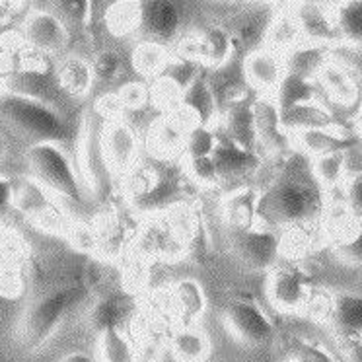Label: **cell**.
Segmentation results:
<instances>
[{"instance_id": "obj_11", "label": "cell", "mask_w": 362, "mask_h": 362, "mask_svg": "<svg viewBox=\"0 0 362 362\" xmlns=\"http://www.w3.org/2000/svg\"><path fill=\"white\" fill-rule=\"evenodd\" d=\"M253 121L257 144H263L271 152H283L288 144H292L291 134L286 133L281 119L276 95L263 94L253 102Z\"/></svg>"}, {"instance_id": "obj_15", "label": "cell", "mask_w": 362, "mask_h": 362, "mask_svg": "<svg viewBox=\"0 0 362 362\" xmlns=\"http://www.w3.org/2000/svg\"><path fill=\"white\" fill-rule=\"evenodd\" d=\"M291 142L296 148L312 158L331 154V152H346L354 144L351 134L343 133L339 127H320V129H306L292 133Z\"/></svg>"}, {"instance_id": "obj_41", "label": "cell", "mask_w": 362, "mask_h": 362, "mask_svg": "<svg viewBox=\"0 0 362 362\" xmlns=\"http://www.w3.org/2000/svg\"><path fill=\"white\" fill-rule=\"evenodd\" d=\"M341 255L345 257L349 263H356V265H362V228L353 234V236L345 240L341 244Z\"/></svg>"}, {"instance_id": "obj_39", "label": "cell", "mask_w": 362, "mask_h": 362, "mask_svg": "<svg viewBox=\"0 0 362 362\" xmlns=\"http://www.w3.org/2000/svg\"><path fill=\"white\" fill-rule=\"evenodd\" d=\"M92 69H94V78L113 80L121 71V57L115 51H103L95 57Z\"/></svg>"}, {"instance_id": "obj_37", "label": "cell", "mask_w": 362, "mask_h": 362, "mask_svg": "<svg viewBox=\"0 0 362 362\" xmlns=\"http://www.w3.org/2000/svg\"><path fill=\"white\" fill-rule=\"evenodd\" d=\"M345 209L354 222L362 224V172H354L345 180Z\"/></svg>"}, {"instance_id": "obj_46", "label": "cell", "mask_w": 362, "mask_h": 362, "mask_svg": "<svg viewBox=\"0 0 362 362\" xmlns=\"http://www.w3.org/2000/svg\"><path fill=\"white\" fill-rule=\"evenodd\" d=\"M4 152H6V142H4V136L0 133V158L4 156Z\"/></svg>"}, {"instance_id": "obj_27", "label": "cell", "mask_w": 362, "mask_h": 362, "mask_svg": "<svg viewBox=\"0 0 362 362\" xmlns=\"http://www.w3.org/2000/svg\"><path fill=\"white\" fill-rule=\"evenodd\" d=\"M226 218L230 228L257 226V193L253 189H238L226 199Z\"/></svg>"}, {"instance_id": "obj_3", "label": "cell", "mask_w": 362, "mask_h": 362, "mask_svg": "<svg viewBox=\"0 0 362 362\" xmlns=\"http://www.w3.org/2000/svg\"><path fill=\"white\" fill-rule=\"evenodd\" d=\"M86 296L82 286H63L47 292L28 308L20 322L18 337L25 351H37L55 335L64 317Z\"/></svg>"}, {"instance_id": "obj_4", "label": "cell", "mask_w": 362, "mask_h": 362, "mask_svg": "<svg viewBox=\"0 0 362 362\" xmlns=\"http://www.w3.org/2000/svg\"><path fill=\"white\" fill-rule=\"evenodd\" d=\"M25 160L35 181L55 197L66 199L72 203H82L84 189L71 158L57 142H33L25 152Z\"/></svg>"}, {"instance_id": "obj_31", "label": "cell", "mask_w": 362, "mask_h": 362, "mask_svg": "<svg viewBox=\"0 0 362 362\" xmlns=\"http://www.w3.org/2000/svg\"><path fill=\"white\" fill-rule=\"evenodd\" d=\"M100 362H136V351L123 329L100 333Z\"/></svg>"}, {"instance_id": "obj_23", "label": "cell", "mask_w": 362, "mask_h": 362, "mask_svg": "<svg viewBox=\"0 0 362 362\" xmlns=\"http://www.w3.org/2000/svg\"><path fill=\"white\" fill-rule=\"evenodd\" d=\"M213 156L214 162H216V168H218V173H221V180L242 175L247 170H252L255 162H257L255 152L238 146L236 142H232L230 139L228 141L218 139V146L214 150Z\"/></svg>"}, {"instance_id": "obj_47", "label": "cell", "mask_w": 362, "mask_h": 362, "mask_svg": "<svg viewBox=\"0 0 362 362\" xmlns=\"http://www.w3.org/2000/svg\"><path fill=\"white\" fill-rule=\"evenodd\" d=\"M2 238H4V224L0 221V242H2Z\"/></svg>"}, {"instance_id": "obj_26", "label": "cell", "mask_w": 362, "mask_h": 362, "mask_svg": "<svg viewBox=\"0 0 362 362\" xmlns=\"http://www.w3.org/2000/svg\"><path fill=\"white\" fill-rule=\"evenodd\" d=\"M310 172L323 191L339 187L346 180V152H331L312 158Z\"/></svg>"}, {"instance_id": "obj_35", "label": "cell", "mask_w": 362, "mask_h": 362, "mask_svg": "<svg viewBox=\"0 0 362 362\" xmlns=\"http://www.w3.org/2000/svg\"><path fill=\"white\" fill-rule=\"evenodd\" d=\"M218 139L211 125H195L185 136V156H213Z\"/></svg>"}, {"instance_id": "obj_5", "label": "cell", "mask_w": 362, "mask_h": 362, "mask_svg": "<svg viewBox=\"0 0 362 362\" xmlns=\"http://www.w3.org/2000/svg\"><path fill=\"white\" fill-rule=\"evenodd\" d=\"M228 331L247 345H267L275 337V325L265 310L253 300H232L224 310Z\"/></svg>"}, {"instance_id": "obj_24", "label": "cell", "mask_w": 362, "mask_h": 362, "mask_svg": "<svg viewBox=\"0 0 362 362\" xmlns=\"http://www.w3.org/2000/svg\"><path fill=\"white\" fill-rule=\"evenodd\" d=\"M57 80L72 95H84L94 82V69L82 57H66L57 66Z\"/></svg>"}, {"instance_id": "obj_42", "label": "cell", "mask_w": 362, "mask_h": 362, "mask_svg": "<svg viewBox=\"0 0 362 362\" xmlns=\"http://www.w3.org/2000/svg\"><path fill=\"white\" fill-rule=\"evenodd\" d=\"M14 206V183L0 175V218Z\"/></svg>"}, {"instance_id": "obj_21", "label": "cell", "mask_w": 362, "mask_h": 362, "mask_svg": "<svg viewBox=\"0 0 362 362\" xmlns=\"http://www.w3.org/2000/svg\"><path fill=\"white\" fill-rule=\"evenodd\" d=\"M281 119H283V125L288 134L298 133V131H306V129L337 127L333 115L323 107L322 103L315 102V100L292 105V107H286V110H281Z\"/></svg>"}, {"instance_id": "obj_6", "label": "cell", "mask_w": 362, "mask_h": 362, "mask_svg": "<svg viewBox=\"0 0 362 362\" xmlns=\"http://www.w3.org/2000/svg\"><path fill=\"white\" fill-rule=\"evenodd\" d=\"M230 242L238 257L253 269L273 267L283 247V240L275 230L259 224L252 228H230Z\"/></svg>"}, {"instance_id": "obj_13", "label": "cell", "mask_w": 362, "mask_h": 362, "mask_svg": "<svg viewBox=\"0 0 362 362\" xmlns=\"http://www.w3.org/2000/svg\"><path fill=\"white\" fill-rule=\"evenodd\" d=\"M102 150L107 164L113 170H131L139 156V136L133 131V127L115 119L103 129Z\"/></svg>"}, {"instance_id": "obj_14", "label": "cell", "mask_w": 362, "mask_h": 362, "mask_svg": "<svg viewBox=\"0 0 362 362\" xmlns=\"http://www.w3.org/2000/svg\"><path fill=\"white\" fill-rule=\"evenodd\" d=\"M292 14L296 16L304 43L308 45L325 47L331 41H337L335 22H333V6L304 2V4H296L292 8Z\"/></svg>"}, {"instance_id": "obj_9", "label": "cell", "mask_w": 362, "mask_h": 362, "mask_svg": "<svg viewBox=\"0 0 362 362\" xmlns=\"http://www.w3.org/2000/svg\"><path fill=\"white\" fill-rule=\"evenodd\" d=\"M24 41L37 53H59L69 43V28L63 18L47 10L28 14L22 28Z\"/></svg>"}, {"instance_id": "obj_36", "label": "cell", "mask_w": 362, "mask_h": 362, "mask_svg": "<svg viewBox=\"0 0 362 362\" xmlns=\"http://www.w3.org/2000/svg\"><path fill=\"white\" fill-rule=\"evenodd\" d=\"M185 164V172L191 180L199 183V185H218L221 181V173L214 162V156H185L183 160Z\"/></svg>"}, {"instance_id": "obj_12", "label": "cell", "mask_w": 362, "mask_h": 362, "mask_svg": "<svg viewBox=\"0 0 362 362\" xmlns=\"http://www.w3.org/2000/svg\"><path fill=\"white\" fill-rule=\"evenodd\" d=\"M183 14L180 6L170 0H152L141 4V24L142 32L148 35L150 41L156 43H170L180 33Z\"/></svg>"}, {"instance_id": "obj_34", "label": "cell", "mask_w": 362, "mask_h": 362, "mask_svg": "<svg viewBox=\"0 0 362 362\" xmlns=\"http://www.w3.org/2000/svg\"><path fill=\"white\" fill-rule=\"evenodd\" d=\"M154 142H156L158 148H162L164 152H172V150L185 146V129L181 127V121L173 117L162 119L158 121V125L152 131Z\"/></svg>"}, {"instance_id": "obj_2", "label": "cell", "mask_w": 362, "mask_h": 362, "mask_svg": "<svg viewBox=\"0 0 362 362\" xmlns=\"http://www.w3.org/2000/svg\"><path fill=\"white\" fill-rule=\"evenodd\" d=\"M0 119L35 142L61 144L69 136V123L53 105L22 92L0 94Z\"/></svg>"}, {"instance_id": "obj_43", "label": "cell", "mask_w": 362, "mask_h": 362, "mask_svg": "<svg viewBox=\"0 0 362 362\" xmlns=\"http://www.w3.org/2000/svg\"><path fill=\"white\" fill-rule=\"evenodd\" d=\"M346 361L349 362H362V337L346 341Z\"/></svg>"}, {"instance_id": "obj_38", "label": "cell", "mask_w": 362, "mask_h": 362, "mask_svg": "<svg viewBox=\"0 0 362 362\" xmlns=\"http://www.w3.org/2000/svg\"><path fill=\"white\" fill-rule=\"evenodd\" d=\"M292 361L294 362H337L327 346H323L322 343H315V341H310V339H302L300 343H296Z\"/></svg>"}, {"instance_id": "obj_29", "label": "cell", "mask_w": 362, "mask_h": 362, "mask_svg": "<svg viewBox=\"0 0 362 362\" xmlns=\"http://www.w3.org/2000/svg\"><path fill=\"white\" fill-rule=\"evenodd\" d=\"M133 64L136 71L144 76H158L168 69L170 53L162 43L156 41H142L133 51Z\"/></svg>"}, {"instance_id": "obj_25", "label": "cell", "mask_w": 362, "mask_h": 362, "mask_svg": "<svg viewBox=\"0 0 362 362\" xmlns=\"http://www.w3.org/2000/svg\"><path fill=\"white\" fill-rule=\"evenodd\" d=\"M228 139L238 146L255 152L257 136H255V121H253V103H234L226 115Z\"/></svg>"}, {"instance_id": "obj_40", "label": "cell", "mask_w": 362, "mask_h": 362, "mask_svg": "<svg viewBox=\"0 0 362 362\" xmlns=\"http://www.w3.org/2000/svg\"><path fill=\"white\" fill-rule=\"evenodd\" d=\"M117 98L123 107H139L146 100V88L142 84H127L119 90Z\"/></svg>"}, {"instance_id": "obj_32", "label": "cell", "mask_w": 362, "mask_h": 362, "mask_svg": "<svg viewBox=\"0 0 362 362\" xmlns=\"http://www.w3.org/2000/svg\"><path fill=\"white\" fill-rule=\"evenodd\" d=\"M127 300L123 296H111V298L102 300L98 306L94 308V312L90 315L92 325H94L98 333H103L107 329H121V322L125 317Z\"/></svg>"}, {"instance_id": "obj_8", "label": "cell", "mask_w": 362, "mask_h": 362, "mask_svg": "<svg viewBox=\"0 0 362 362\" xmlns=\"http://www.w3.org/2000/svg\"><path fill=\"white\" fill-rule=\"evenodd\" d=\"M245 80L250 82L257 94L276 95L279 88L283 86L284 78L288 74L286 55L273 51L269 47L253 49L244 61Z\"/></svg>"}, {"instance_id": "obj_10", "label": "cell", "mask_w": 362, "mask_h": 362, "mask_svg": "<svg viewBox=\"0 0 362 362\" xmlns=\"http://www.w3.org/2000/svg\"><path fill=\"white\" fill-rule=\"evenodd\" d=\"M269 298L281 312H296L310 302V281L298 267H276L269 276Z\"/></svg>"}, {"instance_id": "obj_33", "label": "cell", "mask_w": 362, "mask_h": 362, "mask_svg": "<svg viewBox=\"0 0 362 362\" xmlns=\"http://www.w3.org/2000/svg\"><path fill=\"white\" fill-rule=\"evenodd\" d=\"M141 24V4L133 2H119L113 4L107 12V25L111 32L115 33H129Z\"/></svg>"}, {"instance_id": "obj_20", "label": "cell", "mask_w": 362, "mask_h": 362, "mask_svg": "<svg viewBox=\"0 0 362 362\" xmlns=\"http://www.w3.org/2000/svg\"><path fill=\"white\" fill-rule=\"evenodd\" d=\"M300 45H304V37H302L300 25L296 22V16L292 14V10L275 14V18L271 20V24L265 30V35H263V47L288 55Z\"/></svg>"}, {"instance_id": "obj_30", "label": "cell", "mask_w": 362, "mask_h": 362, "mask_svg": "<svg viewBox=\"0 0 362 362\" xmlns=\"http://www.w3.org/2000/svg\"><path fill=\"white\" fill-rule=\"evenodd\" d=\"M173 298H175V306L181 312V315L191 322L205 312L206 298L205 292L201 288V284L195 283L193 279H183L175 284L173 291Z\"/></svg>"}, {"instance_id": "obj_48", "label": "cell", "mask_w": 362, "mask_h": 362, "mask_svg": "<svg viewBox=\"0 0 362 362\" xmlns=\"http://www.w3.org/2000/svg\"><path fill=\"white\" fill-rule=\"evenodd\" d=\"M291 362H294V361H291Z\"/></svg>"}, {"instance_id": "obj_18", "label": "cell", "mask_w": 362, "mask_h": 362, "mask_svg": "<svg viewBox=\"0 0 362 362\" xmlns=\"http://www.w3.org/2000/svg\"><path fill=\"white\" fill-rule=\"evenodd\" d=\"M170 351L177 362H205L213 351V343L201 327L187 323L172 335Z\"/></svg>"}, {"instance_id": "obj_44", "label": "cell", "mask_w": 362, "mask_h": 362, "mask_svg": "<svg viewBox=\"0 0 362 362\" xmlns=\"http://www.w3.org/2000/svg\"><path fill=\"white\" fill-rule=\"evenodd\" d=\"M61 362H100V361H98L95 356H92V354L82 353V351H74V353L64 354L63 358H61Z\"/></svg>"}, {"instance_id": "obj_1", "label": "cell", "mask_w": 362, "mask_h": 362, "mask_svg": "<svg viewBox=\"0 0 362 362\" xmlns=\"http://www.w3.org/2000/svg\"><path fill=\"white\" fill-rule=\"evenodd\" d=\"M325 193L314 175L286 172L257 195V224L269 230L296 228L315 221Z\"/></svg>"}, {"instance_id": "obj_28", "label": "cell", "mask_w": 362, "mask_h": 362, "mask_svg": "<svg viewBox=\"0 0 362 362\" xmlns=\"http://www.w3.org/2000/svg\"><path fill=\"white\" fill-rule=\"evenodd\" d=\"M183 92L185 95L181 98V102L193 115L195 125H209L214 115V94L209 82L205 78H195L193 84Z\"/></svg>"}, {"instance_id": "obj_19", "label": "cell", "mask_w": 362, "mask_h": 362, "mask_svg": "<svg viewBox=\"0 0 362 362\" xmlns=\"http://www.w3.org/2000/svg\"><path fill=\"white\" fill-rule=\"evenodd\" d=\"M315 80L325 90V94L341 105H353L358 98V84H356L354 76L343 64L335 63V61H327L323 64Z\"/></svg>"}, {"instance_id": "obj_22", "label": "cell", "mask_w": 362, "mask_h": 362, "mask_svg": "<svg viewBox=\"0 0 362 362\" xmlns=\"http://www.w3.org/2000/svg\"><path fill=\"white\" fill-rule=\"evenodd\" d=\"M333 22L337 41H343L349 47L362 49V0L335 4Z\"/></svg>"}, {"instance_id": "obj_45", "label": "cell", "mask_w": 362, "mask_h": 362, "mask_svg": "<svg viewBox=\"0 0 362 362\" xmlns=\"http://www.w3.org/2000/svg\"><path fill=\"white\" fill-rule=\"evenodd\" d=\"M356 134H358V139L362 141V113L356 117Z\"/></svg>"}, {"instance_id": "obj_17", "label": "cell", "mask_w": 362, "mask_h": 362, "mask_svg": "<svg viewBox=\"0 0 362 362\" xmlns=\"http://www.w3.org/2000/svg\"><path fill=\"white\" fill-rule=\"evenodd\" d=\"M232 51H234L232 33L226 32L224 28H218V25H211L195 41L193 59L211 66V69H218L222 64L228 63Z\"/></svg>"}, {"instance_id": "obj_16", "label": "cell", "mask_w": 362, "mask_h": 362, "mask_svg": "<svg viewBox=\"0 0 362 362\" xmlns=\"http://www.w3.org/2000/svg\"><path fill=\"white\" fill-rule=\"evenodd\" d=\"M327 314L333 327L345 341L362 337V294L337 292L329 302Z\"/></svg>"}, {"instance_id": "obj_7", "label": "cell", "mask_w": 362, "mask_h": 362, "mask_svg": "<svg viewBox=\"0 0 362 362\" xmlns=\"http://www.w3.org/2000/svg\"><path fill=\"white\" fill-rule=\"evenodd\" d=\"M55 199L51 191L45 189L33 177H24L14 183V206L30 221L47 230L59 228L61 222V213Z\"/></svg>"}]
</instances>
